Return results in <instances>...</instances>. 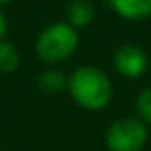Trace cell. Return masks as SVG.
Returning a JSON list of instances; mask_svg holds the SVG:
<instances>
[{"label":"cell","instance_id":"6da1fadb","mask_svg":"<svg viewBox=\"0 0 151 151\" xmlns=\"http://www.w3.org/2000/svg\"><path fill=\"white\" fill-rule=\"evenodd\" d=\"M69 93L76 104L86 111L104 109L113 97V84L107 74L97 67H79L69 77Z\"/></svg>","mask_w":151,"mask_h":151},{"label":"cell","instance_id":"7a4b0ae2","mask_svg":"<svg viewBox=\"0 0 151 151\" xmlns=\"http://www.w3.org/2000/svg\"><path fill=\"white\" fill-rule=\"evenodd\" d=\"M79 46V35L69 23L47 25L35 40V53L46 63H60L70 58Z\"/></svg>","mask_w":151,"mask_h":151},{"label":"cell","instance_id":"3957f363","mask_svg":"<svg viewBox=\"0 0 151 151\" xmlns=\"http://www.w3.org/2000/svg\"><path fill=\"white\" fill-rule=\"evenodd\" d=\"M148 141V128L137 118H119L106 132L109 151H141Z\"/></svg>","mask_w":151,"mask_h":151},{"label":"cell","instance_id":"277c9868","mask_svg":"<svg viewBox=\"0 0 151 151\" xmlns=\"http://www.w3.org/2000/svg\"><path fill=\"white\" fill-rule=\"evenodd\" d=\"M116 72L128 79H137L148 69V56L137 44H123L114 53Z\"/></svg>","mask_w":151,"mask_h":151},{"label":"cell","instance_id":"5b68a950","mask_svg":"<svg viewBox=\"0 0 151 151\" xmlns=\"http://www.w3.org/2000/svg\"><path fill=\"white\" fill-rule=\"evenodd\" d=\"M118 16L128 21H141L151 16V0H109Z\"/></svg>","mask_w":151,"mask_h":151},{"label":"cell","instance_id":"8992f818","mask_svg":"<svg viewBox=\"0 0 151 151\" xmlns=\"http://www.w3.org/2000/svg\"><path fill=\"white\" fill-rule=\"evenodd\" d=\"M67 23L72 28H83L88 27L95 18V7L90 0H70L65 9Z\"/></svg>","mask_w":151,"mask_h":151},{"label":"cell","instance_id":"52a82bcc","mask_svg":"<svg viewBox=\"0 0 151 151\" xmlns=\"http://www.w3.org/2000/svg\"><path fill=\"white\" fill-rule=\"evenodd\" d=\"M69 79L62 70L56 69H47L37 77V86L39 90L46 91V93H60L67 88Z\"/></svg>","mask_w":151,"mask_h":151},{"label":"cell","instance_id":"ba28073f","mask_svg":"<svg viewBox=\"0 0 151 151\" xmlns=\"http://www.w3.org/2000/svg\"><path fill=\"white\" fill-rule=\"evenodd\" d=\"M19 62H21V56L18 47L12 42L2 40L0 42V72H5V74L14 72L19 67Z\"/></svg>","mask_w":151,"mask_h":151},{"label":"cell","instance_id":"9c48e42d","mask_svg":"<svg viewBox=\"0 0 151 151\" xmlns=\"http://www.w3.org/2000/svg\"><path fill=\"white\" fill-rule=\"evenodd\" d=\"M135 109L139 116L142 118V123H150L151 125V88H146L139 93L137 100H135Z\"/></svg>","mask_w":151,"mask_h":151},{"label":"cell","instance_id":"30bf717a","mask_svg":"<svg viewBox=\"0 0 151 151\" xmlns=\"http://www.w3.org/2000/svg\"><path fill=\"white\" fill-rule=\"evenodd\" d=\"M5 34H7V19H5V14L0 11V42L5 39Z\"/></svg>","mask_w":151,"mask_h":151},{"label":"cell","instance_id":"8fae6325","mask_svg":"<svg viewBox=\"0 0 151 151\" xmlns=\"http://www.w3.org/2000/svg\"><path fill=\"white\" fill-rule=\"evenodd\" d=\"M11 0H0V5H5V4H9Z\"/></svg>","mask_w":151,"mask_h":151}]
</instances>
